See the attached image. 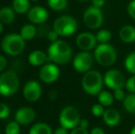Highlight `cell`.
I'll return each instance as SVG.
<instances>
[{
    "mask_svg": "<svg viewBox=\"0 0 135 134\" xmlns=\"http://www.w3.org/2000/svg\"><path fill=\"white\" fill-rule=\"evenodd\" d=\"M94 61V54H91L89 52L82 51V52H78L74 58L73 66L76 72L85 73L91 70Z\"/></svg>",
    "mask_w": 135,
    "mask_h": 134,
    "instance_id": "9c48e42d",
    "label": "cell"
},
{
    "mask_svg": "<svg viewBox=\"0 0 135 134\" xmlns=\"http://www.w3.org/2000/svg\"><path fill=\"white\" fill-rule=\"evenodd\" d=\"M67 131H68L67 129H65V128H64V127L61 126L60 128H57V129L55 130L54 134H69Z\"/></svg>",
    "mask_w": 135,
    "mask_h": 134,
    "instance_id": "ab89813d",
    "label": "cell"
},
{
    "mask_svg": "<svg viewBox=\"0 0 135 134\" xmlns=\"http://www.w3.org/2000/svg\"><path fill=\"white\" fill-rule=\"evenodd\" d=\"M96 38L98 42L99 43H108L111 39V32L108 29H100L96 34Z\"/></svg>",
    "mask_w": 135,
    "mask_h": 134,
    "instance_id": "4316f807",
    "label": "cell"
},
{
    "mask_svg": "<svg viewBox=\"0 0 135 134\" xmlns=\"http://www.w3.org/2000/svg\"><path fill=\"white\" fill-rule=\"evenodd\" d=\"M125 88L130 93H135V75L131 76L125 84Z\"/></svg>",
    "mask_w": 135,
    "mask_h": 134,
    "instance_id": "4dcf8cb0",
    "label": "cell"
},
{
    "mask_svg": "<svg viewBox=\"0 0 135 134\" xmlns=\"http://www.w3.org/2000/svg\"><path fill=\"white\" fill-rule=\"evenodd\" d=\"M23 96L26 100L30 102H35L39 100L41 96V86L39 82L31 80L25 85L23 88Z\"/></svg>",
    "mask_w": 135,
    "mask_h": 134,
    "instance_id": "4fadbf2b",
    "label": "cell"
},
{
    "mask_svg": "<svg viewBox=\"0 0 135 134\" xmlns=\"http://www.w3.org/2000/svg\"><path fill=\"white\" fill-rule=\"evenodd\" d=\"M20 124L15 120L11 121L6 127V134H20Z\"/></svg>",
    "mask_w": 135,
    "mask_h": 134,
    "instance_id": "83f0119b",
    "label": "cell"
},
{
    "mask_svg": "<svg viewBox=\"0 0 135 134\" xmlns=\"http://www.w3.org/2000/svg\"><path fill=\"white\" fill-rule=\"evenodd\" d=\"M83 20L85 25L88 29H97L100 28L103 24L104 17L103 13L101 11V8L91 6L87 7L85 10L83 15Z\"/></svg>",
    "mask_w": 135,
    "mask_h": 134,
    "instance_id": "ba28073f",
    "label": "cell"
},
{
    "mask_svg": "<svg viewBox=\"0 0 135 134\" xmlns=\"http://www.w3.org/2000/svg\"><path fill=\"white\" fill-rule=\"evenodd\" d=\"M54 29L59 34V36H71L77 31V21L75 18L68 15L60 16L54 20Z\"/></svg>",
    "mask_w": 135,
    "mask_h": 134,
    "instance_id": "52a82bcc",
    "label": "cell"
},
{
    "mask_svg": "<svg viewBox=\"0 0 135 134\" xmlns=\"http://www.w3.org/2000/svg\"><path fill=\"white\" fill-rule=\"evenodd\" d=\"M104 85V76L96 70L85 73L82 78L83 90L90 96H98L103 89Z\"/></svg>",
    "mask_w": 135,
    "mask_h": 134,
    "instance_id": "7a4b0ae2",
    "label": "cell"
},
{
    "mask_svg": "<svg viewBox=\"0 0 135 134\" xmlns=\"http://www.w3.org/2000/svg\"><path fill=\"white\" fill-rule=\"evenodd\" d=\"M25 49V39L20 34L11 33L7 35L2 41V50L10 56L20 54Z\"/></svg>",
    "mask_w": 135,
    "mask_h": 134,
    "instance_id": "5b68a950",
    "label": "cell"
},
{
    "mask_svg": "<svg viewBox=\"0 0 135 134\" xmlns=\"http://www.w3.org/2000/svg\"><path fill=\"white\" fill-rule=\"evenodd\" d=\"M10 114V108L7 104L0 103V120L7 118Z\"/></svg>",
    "mask_w": 135,
    "mask_h": 134,
    "instance_id": "f546056e",
    "label": "cell"
},
{
    "mask_svg": "<svg viewBox=\"0 0 135 134\" xmlns=\"http://www.w3.org/2000/svg\"><path fill=\"white\" fill-rule=\"evenodd\" d=\"M48 60V55L41 51H33L28 55V62L33 66H41Z\"/></svg>",
    "mask_w": 135,
    "mask_h": 134,
    "instance_id": "ac0fdd59",
    "label": "cell"
},
{
    "mask_svg": "<svg viewBox=\"0 0 135 134\" xmlns=\"http://www.w3.org/2000/svg\"><path fill=\"white\" fill-rule=\"evenodd\" d=\"M7 61L3 55H0V72L4 71L7 67Z\"/></svg>",
    "mask_w": 135,
    "mask_h": 134,
    "instance_id": "d590c367",
    "label": "cell"
},
{
    "mask_svg": "<svg viewBox=\"0 0 135 134\" xmlns=\"http://www.w3.org/2000/svg\"><path fill=\"white\" fill-rule=\"evenodd\" d=\"M51 97H52V99H55L57 97V92L55 90H52L51 92Z\"/></svg>",
    "mask_w": 135,
    "mask_h": 134,
    "instance_id": "60d3db41",
    "label": "cell"
},
{
    "mask_svg": "<svg viewBox=\"0 0 135 134\" xmlns=\"http://www.w3.org/2000/svg\"><path fill=\"white\" fill-rule=\"evenodd\" d=\"M104 5H105V0H92V6L98 8H101Z\"/></svg>",
    "mask_w": 135,
    "mask_h": 134,
    "instance_id": "8d00e7d4",
    "label": "cell"
},
{
    "mask_svg": "<svg viewBox=\"0 0 135 134\" xmlns=\"http://www.w3.org/2000/svg\"><path fill=\"white\" fill-rule=\"evenodd\" d=\"M125 69L132 75H135V52H132L125 58Z\"/></svg>",
    "mask_w": 135,
    "mask_h": 134,
    "instance_id": "d4e9b609",
    "label": "cell"
},
{
    "mask_svg": "<svg viewBox=\"0 0 135 134\" xmlns=\"http://www.w3.org/2000/svg\"><path fill=\"white\" fill-rule=\"evenodd\" d=\"M49 17V13L44 7L36 6L28 10V18L30 22L34 24H41L47 20Z\"/></svg>",
    "mask_w": 135,
    "mask_h": 134,
    "instance_id": "5bb4252c",
    "label": "cell"
},
{
    "mask_svg": "<svg viewBox=\"0 0 135 134\" xmlns=\"http://www.w3.org/2000/svg\"><path fill=\"white\" fill-rule=\"evenodd\" d=\"M80 120V112L74 106H66L62 109L59 116V122L61 126L67 130H73L79 126Z\"/></svg>",
    "mask_w": 135,
    "mask_h": 134,
    "instance_id": "8992f818",
    "label": "cell"
},
{
    "mask_svg": "<svg viewBox=\"0 0 135 134\" xmlns=\"http://www.w3.org/2000/svg\"><path fill=\"white\" fill-rule=\"evenodd\" d=\"M79 127L87 130V128L89 127V121L86 118H81L80 122H79Z\"/></svg>",
    "mask_w": 135,
    "mask_h": 134,
    "instance_id": "f35d334b",
    "label": "cell"
},
{
    "mask_svg": "<svg viewBox=\"0 0 135 134\" xmlns=\"http://www.w3.org/2000/svg\"><path fill=\"white\" fill-rule=\"evenodd\" d=\"M48 6L54 11H62L67 7V0H48Z\"/></svg>",
    "mask_w": 135,
    "mask_h": 134,
    "instance_id": "484cf974",
    "label": "cell"
},
{
    "mask_svg": "<svg viewBox=\"0 0 135 134\" xmlns=\"http://www.w3.org/2000/svg\"><path fill=\"white\" fill-rule=\"evenodd\" d=\"M94 58L99 65L109 67L117 61V51L109 43H99L95 48Z\"/></svg>",
    "mask_w": 135,
    "mask_h": 134,
    "instance_id": "3957f363",
    "label": "cell"
},
{
    "mask_svg": "<svg viewBox=\"0 0 135 134\" xmlns=\"http://www.w3.org/2000/svg\"><path fill=\"white\" fill-rule=\"evenodd\" d=\"M48 60L56 64H65L72 58V49L62 39L52 42L48 49Z\"/></svg>",
    "mask_w": 135,
    "mask_h": 134,
    "instance_id": "6da1fadb",
    "label": "cell"
},
{
    "mask_svg": "<svg viewBox=\"0 0 135 134\" xmlns=\"http://www.w3.org/2000/svg\"><path fill=\"white\" fill-rule=\"evenodd\" d=\"M70 134H89V132L86 129H84V128H81V127H79V126H77L76 128L72 130Z\"/></svg>",
    "mask_w": 135,
    "mask_h": 134,
    "instance_id": "e575fe53",
    "label": "cell"
},
{
    "mask_svg": "<svg viewBox=\"0 0 135 134\" xmlns=\"http://www.w3.org/2000/svg\"><path fill=\"white\" fill-rule=\"evenodd\" d=\"M30 134H52V130L48 124L39 122L30 128Z\"/></svg>",
    "mask_w": 135,
    "mask_h": 134,
    "instance_id": "44dd1931",
    "label": "cell"
},
{
    "mask_svg": "<svg viewBox=\"0 0 135 134\" xmlns=\"http://www.w3.org/2000/svg\"><path fill=\"white\" fill-rule=\"evenodd\" d=\"M89 134H106V133H105V131H104L102 128L95 127L91 130V131L89 132Z\"/></svg>",
    "mask_w": 135,
    "mask_h": 134,
    "instance_id": "74e56055",
    "label": "cell"
},
{
    "mask_svg": "<svg viewBox=\"0 0 135 134\" xmlns=\"http://www.w3.org/2000/svg\"><path fill=\"white\" fill-rule=\"evenodd\" d=\"M130 134H135V125L132 127V129L131 130V132H130Z\"/></svg>",
    "mask_w": 135,
    "mask_h": 134,
    "instance_id": "7bdbcfd3",
    "label": "cell"
},
{
    "mask_svg": "<svg viewBox=\"0 0 135 134\" xmlns=\"http://www.w3.org/2000/svg\"><path fill=\"white\" fill-rule=\"evenodd\" d=\"M39 76L43 83L51 84L54 83L60 76V69L56 63H47L41 68Z\"/></svg>",
    "mask_w": 135,
    "mask_h": 134,
    "instance_id": "8fae6325",
    "label": "cell"
},
{
    "mask_svg": "<svg viewBox=\"0 0 135 134\" xmlns=\"http://www.w3.org/2000/svg\"><path fill=\"white\" fill-rule=\"evenodd\" d=\"M80 2H89V1H92V0H78Z\"/></svg>",
    "mask_w": 135,
    "mask_h": 134,
    "instance_id": "ee69618b",
    "label": "cell"
},
{
    "mask_svg": "<svg viewBox=\"0 0 135 134\" xmlns=\"http://www.w3.org/2000/svg\"><path fill=\"white\" fill-rule=\"evenodd\" d=\"M32 1H39V0H32Z\"/></svg>",
    "mask_w": 135,
    "mask_h": 134,
    "instance_id": "f6af8a7d",
    "label": "cell"
},
{
    "mask_svg": "<svg viewBox=\"0 0 135 134\" xmlns=\"http://www.w3.org/2000/svg\"><path fill=\"white\" fill-rule=\"evenodd\" d=\"M36 33H37V29L31 24H27L22 27L21 31H20V36L23 38L25 41H30L35 37Z\"/></svg>",
    "mask_w": 135,
    "mask_h": 134,
    "instance_id": "603a6c76",
    "label": "cell"
},
{
    "mask_svg": "<svg viewBox=\"0 0 135 134\" xmlns=\"http://www.w3.org/2000/svg\"><path fill=\"white\" fill-rule=\"evenodd\" d=\"M98 103L101 104L105 107H108L113 104L114 97L110 92L102 90L98 95Z\"/></svg>",
    "mask_w": 135,
    "mask_h": 134,
    "instance_id": "7402d4cb",
    "label": "cell"
},
{
    "mask_svg": "<svg viewBox=\"0 0 135 134\" xmlns=\"http://www.w3.org/2000/svg\"><path fill=\"white\" fill-rule=\"evenodd\" d=\"M12 7L15 12L18 14H25L30 9L28 0H13Z\"/></svg>",
    "mask_w": 135,
    "mask_h": 134,
    "instance_id": "ffe728a7",
    "label": "cell"
},
{
    "mask_svg": "<svg viewBox=\"0 0 135 134\" xmlns=\"http://www.w3.org/2000/svg\"><path fill=\"white\" fill-rule=\"evenodd\" d=\"M124 109L130 114L135 115V93H131L126 96L124 100L122 101Z\"/></svg>",
    "mask_w": 135,
    "mask_h": 134,
    "instance_id": "cb8c5ba5",
    "label": "cell"
},
{
    "mask_svg": "<svg viewBox=\"0 0 135 134\" xmlns=\"http://www.w3.org/2000/svg\"><path fill=\"white\" fill-rule=\"evenodd\" d=\"M47 37H48V39L52 42H54V41H58V38H59V34L54 31H49L48 34H47Z\"/></svg>",
    "mask_w": 135,
    "mask_h": 134,
    "instance_id": "836d02e7",
    "label": "cell"
},
{
    "mask_svg": "<svg viewBox=\"0 0 135 134\" xmlns=\"http://www.w3.org/2000/svg\"><path fill=\"white\" fill-rule=\"evenodd\" d=\"M76 45L81 51L85 52H90L91 50H95L97 47V41L96 35L90 32H82L76 37Z\"/></svg>",
    "mask_w": 135,
    "mask_h": 134,
    "instance_id": "7c38bea8",
    "label": "cell"
},
{
    "mask_svg": "<svg viewBox=\"0 0 135 134\" xmlns=\"http://www.w3.org/2000/svg\"><path fill=\"white\" fill-rule=\"evenodd\" d=\"M113 97L114 99L118 101H123L124 98L126 97V94H125L123 88H119V89L113 90Z\"/></svg>",
    "mask_w": 135,
    "mask_h": 134,
    "instance_id": "1f68e13d",
    "label": "cell"
},
{
    "mask_svg": "<svg viewBox=\"0 0 135 134\" xmlns=\"http://www.w3.org/2000/svg\"><path fill=\"white\" fill-rule=\"evenodd\" d=\"M127 12L129 16L135 20V0H132L127 6Z\"/></svg>",
    "mask_w": 135,
    "mask_h": 134,
    "instance_id": "d6a6232c",
    "label": "cell"
},
{
    "mask_svg": "<svg viewBox=\"0 0 135 134\" xmlns=\"http://www.w3.org/2000/svg\"><path fill=\"white\" fill-rule=\"evenodd\" d=\"M4 29V27H3V23H2L1 21H0V34L2 33V31H3Z\"/></svg>",
    "mask_w": 135,
    "mask_h": 134,
    "instance_id": "b9f144b4",
    "label": "cell"
},
{
    "mask_svg": "<svg viewBox=\"0 0 135 134\" xmlns=\"http://www.w3.org/2000/svg\"><path fill=\"white\" fill-rule=\"evenodd\" d=\"M119 39L125 43L135 42V27L132 25L123 26L119 31Z\"/></svg>",
    "mask_w": 135,
    "mask_h": 134,
    "instance_id": "e0dca14e",
    "label": "cell"
},
{
    "mask_svg": "<svg viewBox=\"0 0 135 134\" xmlns=\"http://www.w3.org/2000/svg\"><path fill=\"white\" fill-rule=\"evenodd\" d=\"M104 84L112 90L125 87L126 79L120 71L116 69H110L106 72L104 75Z\"/></svg>",
    "mask_w": 135,
    "mask_h": 134,
    "instance_id": "30bf717a",
    "label": "cell"
},
{
    "mask_svg": "<svg viewBox=\"0 0 135 134\" xmlns=\"http://www.w3.org/2000/svg\"><path fill=\"white\" fill-rule=\"evenodd\" d=\"M36 113L31 107H21L15 114V120L20 125H28L35 120Z\"/></svg>",
    "mask_w": 135,
    "mask_h": 134,
    "instance_id": "9a60e30c",
    "label": "cell"
},
{
    "mask_svg": "<svg viewBox=\"0 0 135 134\" xmlns=\"http://www.w3.org/2000/svg\"><path fill=\"white\" fill-rule=\"evenodd\" d=\"M103 122L108 127H115L120 122L121 116L119 112L115 108H107L105 109L103 116H102Z\"/></svg>",
    "mask_w": 135,
    "mask_h": 134,
    "instance_id": "2e32d148",
    "label": "cell"
},
{
    "mask_svg": "<svg viewBox=\"0 0 135 134\" xmlns=\"http://www.w3.org/2000/svg\"><path fill=\"white\" fill-rule=\"evenodd\" d=\"M104 112H105V107L99 103L94 104L91 107V113L93 116L97 117V118H100V117L102 118Z\"/></svg>",
    "mask_w": 135,
    "mask_h": 134,
    "instance_id": "f1b7e54d",
    "label": "cell"
},
{
    "mask_svg": "<svg viewBox=\"0 0 135 134\" xmlns=\"http://www.w3.org/2000/svg\"><path fill=\"white\" fill-rule=\"evenodd\" d=\"M20 87V78L16 72L8 70L0 75V95L10 97L17 93Z\"/></svg>",
    "mask_w": 135,
    "mask_h": 134,
    "instance_id": "277c9868",
    "label": "cell"
},
{
    "mask_svg": "<svg viewBox=\"0 0 135 134\" xmlns=\"http://www.w3.org/2000/svg\"><path fill=\"white\" fill-rule=\"evenodd\" d=\"M15 10L13 7H5L0 9V21L3 24H11L15 19Z\"/></svg>",
    "mask_w": 135,
    "mask_h": 134,
    "instance_id": "d6986e66",
    "label": "cell"
}]
</instances>
